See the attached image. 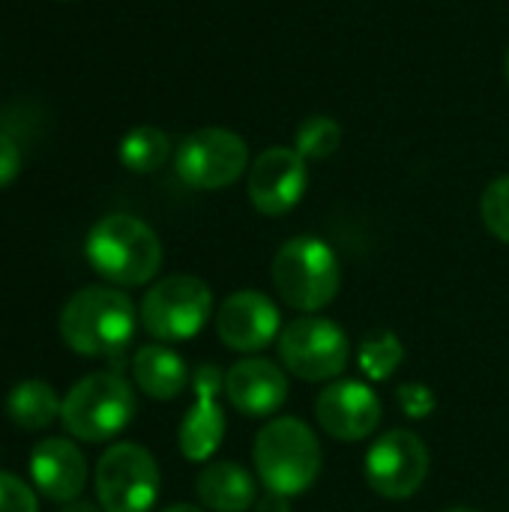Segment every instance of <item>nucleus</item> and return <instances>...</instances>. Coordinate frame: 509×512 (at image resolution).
Listing matches in <instances>:
<instances>
[{
  "instance_id": "13",
  "label": "nucleus",
  "mask_w": 509,
  "mask_h": 512,
  "mask_svg": "<svg viewBox=\"0 0 509 512\" xmlns=\"http://www.w3.org/2000/svg\"><path fill=\"white\" fill-rule=\"evenodd\" d=\"M216 333L231 351L255 354L279 339L282 318L276 303L261 291H234L216 312Z\"/></svg>"
},
{
  "instance_id": "24",
  "label": "nucleus",
  "mask_w": 509,
  "mask_h": 512,
  "mask_svg": "<svg viewBox=\"0 0 509 512\" xmlns=\"http://www.w3.org/2000/svg\"><path fill=\"white\" fill-rule=\"evenodd\" d=\"M396 402H399V411L411 420H426L435 408H438V399L432 393V387L420 384V381H411V384H402L396 390Z\"/></svg>"
},
{
  "instance_id": "25",
  "label": "nucleus",
  "mask_w": 509,
  "mask_h": 512,
  "mask_svg": "<svg viewBox=\"0 0 509 512\" xmlns=\"http://www.w3.org/2000/svg\"><path fill=\"white\" fill-rule=\"evenodd\" d=\"M0 512H36L33 489L6 471H0Z\"/></svg>"
},
{
  "instance_id": "2",
  "label": "nucleus",
  "mask_w": 509,
  "mask_h": 512,
  "mask_svg": "<svg viewBox=\"0 0 509 512\" xmlns=\"http://www.w3.org/2000/svg\"><path fill=\"white\" fill-rule=\"evenodd\" d=\"M84 255L102 279L123 288L150 282L162 267V243L156 231L129 213L99 219L84 240Z\"/></svg>"
},
{
  "instance_id": "1",
  "label": "nucleus",
  "mask_w": 509,
  "mask_h": 512,
  "mask_svg": "<svg viewBox=\"0 0 509 512\" xmlns=\"http://www.w3.org/2000/svg\"><path fill=\"white\" fill-rule=\"evenodd\" d=\"M132 300L105 285L75 291L60 312V336L81 357L120 354L135 336Z\"/></svg>"
},
{
  "instance_id": "3",
  "label": "nucleus",
  "mask_w": 509,
  "mask_h": 512,
  "mask_svg": "<svg viewBox=\"0 0 509 512\" xmlns=\"http://www.w3.org/2000/svg\"><path fill=\"white\" fill-rule=\"evenodd\" d=\"M255 471L267 492L297 498L309 492L321 474V444L297 417L270 420L255 438Z\"/></svg>"
},
{
  "instance_id": "28",
  "label": "nucleus",
  "mask_w": 509,
  "mask_h": 512,
  "mask_svg": "<svg viewBox=\"0 0 509 512\" xmlns=\"http://www.w3.org/2000/svg\"><path fill=\"white\" fill-rule=\"evenodd\" d=\"M60 512H99L93 504H87V501H72V504H63V510Z\"/></svg>"
},
{
  "instance_id": "20",
  "label": "nucleus",
  "mask_w": 509,
  "mask_h": 512,
  "mask_svg": "<svg viewBox=\"0 0 509 512\" xmlns=\"http://www.w3.org/2000/svg\"><path fill=\"white\" fill-rule=\"evenodd\" d=\"M171 156V141L156 126H138L120 141V162L135 174H150L162 168Z\"/></svg>"
},
{
  "instance_id": "21",
  "label": "nucleus",
  "mask_w": 509,
  "mask_h": 512,
  "mask_svg": "<svg viewBox=\"0 0 509 512\" xmlns=\"http://www.w3.org/2000/svg\"><path fill=\"white\" fill-rule=\"evenodd\" d=\"M405 363V345L393 330H375L363 339L357 351V366L363 378L381 384L396 375V369Z\"/></svg>"
},
{
  "instance_id": "14",
  "label": "nucleus",
  "mask_w": 509,
  "mask_h": 512,
  "mask_svg": "<svg viewBox=\"0 0 509 512\" xmlns=\"http://www.w3.org/2000/svg\"><path fill=\"white\" fill-rule=\"evenodd\" d=\"M192 387H195V402L180 423L177 444L189 462H210L225 438V414L216 402V396L225 390V375L207 363L195 372Z\"/></svg>"
},
{
  "instance_id": "6",
  "label": "nucleus",
  "mask_w": 509,
  "mask_h": 512,
  "mask_svg": "<svg viewBox=\"0 0 509 512\" xmlns=\"http://www.w3.org/2000/svg\"><path fill=\"white\" fill-rule=\"evenodd\" d=\"M213 315V291L198 276H168L141 300V324L159 342H186Z\"/></svg>"
},
{
  "instance_id": "8",
  "label": "nucleus",
  "mask_w": 509,
  "mask_h": 512,
  "mask_svg": "<svg viewBox=\"0 0 509 512\" xmlns=\"http://www.w3.org/2000/svg\"><path fill=\"white\" fill-rule=\"evenodd\" d=\"M159 465L138 444H111L96 465L102 512H150L159 498Z\"/></svg>"
},
{
  "instance_id": "5",
  "label": "nucleus",
  "mask_w": 509,
  "mask_h": 512,
  "mask_svg": "<svg viewBox=\"0 0 509 512\" xmlns=\"http://www.w3.org/2000/svg\"><path fill=\"white\" fill-rule=\"evenodd\" d=\"M138 402L126 378L114 372H96L81 378L63 399L60 420L66 432L87 444L117 438L135 417Z\"/></svg>"
},
{
  "instance_id": "19",
  "label": "nucleus",
  "mask_w": 509,
  "mask_h": 512,
  "mask_svg": "<svg viewBox=\"0 0 509 512\" xmlns=\"http://www.w3.org/2000/svg\"><path fill=\"white\" fill-rule=\"evenodd\" d=\"M60 411L63 402L48 381H21L6 396V417L24 432L48 429L60 417Z\"/></svg>"
},
{
  "instance_id": "23",
  "label": "nucleus",
  "mask_w": 509,
  "mask_h": 512,
  "mask_svg": "<svg viewBox=\"0 0 509 512\" xmlns=\"http://www.w3.org/2000/svg\"><path fill=\"white\" fill-rule=\"evenodd\" d=\"M480 216L501 243H509V174L486 186L480 198Z\"/></svg>"
},
{
  "instance_id": "10",
  "label": "nucleus",
  "mask_w": 509,
  "mask_h": 512,
  "mask_svg": "<svg viewBox=\"0 0 509 512\" xmlns=\"http://www.w3.org/2000/svg\"><path fill=\"white\" fill-rule=\"evenodd\" d=\"M429 474V450L408 429L384 432L366 453V483L390 501H405L420 492Z\"/></svg>"
},
{
  "instance_id": "12",
  "label": "nucleus",
  "mask_w": 509,
  "mask_h": 512,
  "mask_svg": "<svg viewBox=\"0 0 509 512\" xmlns=\"http://www.w3.org/2000/svg\"><path fill=\"white\" fill-rule=\"evenodd\" d=\"M315 417L330 438L354 444L378 432L381 399L363 381H333L318 393Z\"/></svg>"
},
{
  "instance_id": "26",
  "label": "nucleus",
  "mask_w": 509,
  "mask_h": 512,
  "mask_svg": "<svg viewBox=\"0 0 509 512\" xmlns=\"http://www.w3.org/2000/svg\"><path fill=\"white\" fill-rule=\"evenodd\" d=\"M21 171V147L12 135L0 132V189H6Z\"/></svg>"
},
{
  "instance_id": "7",
  "label": "nucleus",
  "mask_w": 509,
  "mask_h": 512,
  "mask_svg": "<svg viewBox=\"0 0 509 512\" xmlns=\"http://www.w3.org/2000/svg\"><path fill=\"white\" fill-rule=\"evenodd\" d=\"M279 360L300 381H333L345 372L351 345L339 324L318 315H303L282 327Z\"/></svg>"
},
{
  "instance_id": "4",
  "label": "nucleus",
  "mask_w": 509,
  "mask_h": 512,
  "mask_svg": "<svg viewBox=\"0 0 509 512\" xmlns=\"http://www.w3.org/2000/svg\"><path fill=\"white\" fill-rule=\"evenodd\" d=\"M273 285L297 312H318L333 303L342 288L336 252L318 237H294L273 258Z\"/></svg>"
},
{
  "instance_id": "17",
  "label": "nucleus",
  "mask_w": 509,
  "mask_h": 512,
  "mask_svg": "<svg viewBox=\"0 0 509 512\" xmlns=\"http://www.w3.org/2000/svg\"><path fill=\"white\" fill-rule=\"evenodd\" d=\"M132 375H135V384L144 396L156 399V402H171L177 399L186 384H189V369H186V360L165 348V345H144L135 351V360H132Z\"/></svg>"
},
{
  "instance_id": "27",
  "label": "nucleus",
  "mask_w": 509,
  "mask_h": 512,
  "mask_svg": "<svg viewBox=\"0 0 509 512\" xmlns=\"http://www.w3.org/2000/svg\"><path fill=\"white\" fill-rule=\"evenodd\" d=\"M255 510H258V512H288V498H282V495H273V492H267V498H261Z\"/></svg>"
},
{
  "instance_id": "31",
  "label": "nucleus",
  "mask_w": 509,
  "mask_h": 512,
  "mask_svg": "<svg viewBox=\"0 0 509 512\" xmlns=\"http://www.w3.org/2000/svg\"><path fill=\"white\" fill-rule=\"evenodd\" d=\"M447 512H474V510H447Z\"/></svg>"
},
{
  "instance_id": "11",
  "label": "nucleus",
  "mask_w": 509,
  "mask_h": 512,
  "mask_svg": "<svg viewBox=\"0 0 509 512\" xmlns=\"http://www.w3.org/2000/svg\"><path fill=\"white\" fill-rule=\"evenodd\" d=\"M309 186V165L291 147H270L249 165V198L258 213L282 216L300 204Z\"/></svg>"
},
{
  "instance_id": "16",
  "label": "nucleus",
  "mask_w": 509,
  "mask_h": 512,
  "mask_svg": "<svg viewBox=\"0 0 509 512\" xmlns=\"http://www.w3.org/2000/svg\"><path fill=\"white\" fill-rule=\"evenodd\" d=\"M33 486L57 504H72L87 486L84 453L66 438H45L30 453Z\"/></svg>"
},
{
  "instance_id": "30",
  "label": "nucleus",
  "mask_w": 509,
  "mask_h": 512,
  "mask_svg": "<svg viewBox=\"0 0 509 512\" xmlns=\"http://www.w3.org/2000/svg\"><path fill=\"white\" fill-rule=\"evenodd\" d=\"M504 72H507V81H509V48H507V57H504Z\"/></svg>"
},
{
  "instance_id": "9",
  "label": "nucleus",
  "mask_w": 509,
  "mask_h": 512,
  "mask_svg": "<svg viewBox=\"0 0 509 512\" xmlns=\"http://www.w3.org/2000/svg\"><path fill=\"white\" fill-rule=\"evenodd\" d=\"M174 168L177 177L192 189H225L249 168V147L231 129H198L180 141Z\"/></svg>"
},
{
  "instance_id": "22",
  "label": "nucleus",
  "mask_w": 509,
  "mask_h": 512,
  "mask_svg": "<svg viewBox=\"0 0 509 512\" xmlns=\"http://www.w3.org/2000/svg\"><path fill=\"white\" fill-rule=\"evenodd\" d=\"M342 144V126L327 114H312L297 126V153L303 159H327Z\"/></svg>"
},
{
  "instance_id": "18",
  "label": "nucleus",
  "mask_w": 509,
  "mask_h": 512,
  "mask_svg": "<svg viewBox=\"0 0 509 512\" xmlns=\"http://www.w3.org/2000/svg\"><path fill=\"white\" fill-rule=\"evenodd\" d=\"M198 498L213 512H246L255 504V480L237 462H210L198 474Z\"/></svg>"
},
{
  "instance_id": "15",
  "label": "nucleus",
  "mask_w": 509,
  "mask_h": 512,
  "mask_svg": "<svg viewBox=\"0 0 509 512\" xmlns=\"http://www.w3.org/2000/svg\"><path fill=\"white\" fill-rule=\"evenodd\" d=\"M225 396L246 417H270L288 399V378L273 360L246 357L225 372Z\"/></svg>"
},
{
  "instance_id": "29",
  "label": "nucleus",
  "mask_w": 509,
  "mask_h": 512,
  "mask_svg": "<svg viewBox=\"0 0 509 512\" xmlns=\"http://www.w3.org/2000/svg\"><path fill=\"white\" fill-rule=\"evenodd\" d=\"M162 512H204L201 507H195V504H174V507H168V510Z\"/></svg>"
}]
</instances>
